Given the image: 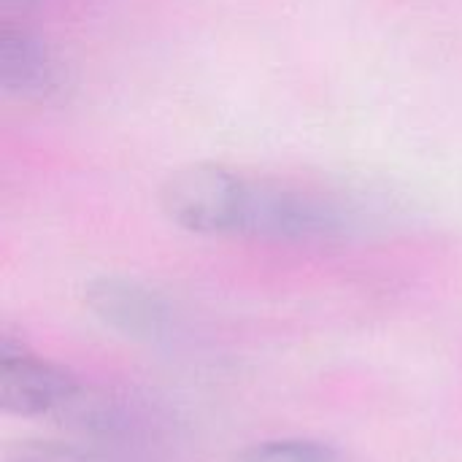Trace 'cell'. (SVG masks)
I'll return each instance as SVG.
<instances>
[{
  "instance_id": "cell-6",
  "label": "cell",
  "mask_w": 462,
  "mask_h": 462,
  "mask_svg": "<svg viewBox=\"0 0 462 462\" xmlns=\"http://www.w3.org/2000/svg\"><path fill=\"white\" fill-rule=\"evenodd\" d=\"M233 462H341L330 444L314 439H268L241 449Z\"/></svg>"
},
{
  "instance_id": "cell-5",
  "label": "cell",
  "mask_w": 462,
  "mask_h": 462,
  "mask_svg": "<svg viewBox=\"0 0 462 462\" xmlns=\"http://www.w3.org/2000/svg\"><path fill=\"white\" fill-rule=\"evenodd\" d=\"M3 462H133L119 452L97 444L57 441V439H19L5 447Z\"/></svg>"
},
{
  "instance_id": "cell-3",
  "label": "cell",
  "mask_w": 462,
  "mask_h": 462,
  "mask_svg": "<svg viewBox=\"0 0 462 462\" xmlns=\"http://www.w3.org/2000/svg\"><path fill=\"white\" fill-rule=\"evenodd\" d=\"M84 306L111 333L138 341L160 344L176 330L173 303L154 287L127 276H97L84 287Z\"/></svg>"
},
{
  "instance_id": "cell-2",
  "label": "cell",
  "mask_w": 462,
  "mask_h": 462,
  "mask_svg": "<svg viewBox=\"0 0 462 462\" xmlns=\"http://www.w3.org/2000/svg\"><path fill=\"white\" fill-rule=\"evenodd\" d=\"M84 382L32 352L19 336H0V406L11 417L60 422Z\"/></svg>"
},
{
  "instance_id": "cell-4",
  "label": "cell",
  "mask_w": 462,
  "mask_h": 462,
  "mask_svg": "<svg viewBox=\"0 0 462 462\" xmlns=\"http://www.w3.org/2000/svg\"><path fill=\"white\" fill-rule=\"evenodd\" d=\"M70 84L68 68L54 46L38 32L16 24L0 30V87L5 95L46 106L65 97Z\"/></svg>"
},
{
  "instance_id": "cell-7",
  "label": "cell",
  "mask_w": 462,
  "mask_h": 462,
  "mask_svg": "<svg viewBox=\"0 0 462 462\" xmlns=\"http://www.w3.org/2000/svg\"><path fill=\"white\" fill-rule=\"evenodd\" d=\"M43 0H3L5 11H16V14H27L32 8H38Z\"/></svg>"
},
{
  "instance_id": "cell-1",
  "label": "cell",
  "mask_w": 462,
  "mask_h": 462,
  "mask_svg": "<svg viewBox=\"0 0 462 462\" xmlns=\"http://www.w3.org/2000/svg\"><path fill=\"white\" fill-rule=\"evenodd\" d=\"M160 203L173 225L198 236L317 244L355 236L365 225L363 206L336 189L249 176L217 162L173 171Z\"/></svg>"
}]
</instances>
